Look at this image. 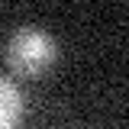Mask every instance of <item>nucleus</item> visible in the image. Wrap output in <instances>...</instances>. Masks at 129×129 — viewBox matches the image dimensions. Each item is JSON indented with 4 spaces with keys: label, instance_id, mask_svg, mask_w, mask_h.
Wrapping results in <instances>:
<instances>
[{
    "label": "nucleus",
    "instance_id": "nucleus-1",
    "mask_svg": "<svg viewBox=\"0 0 129 129\" xmlns=\"http://www.w3.org/2000/svg\"><path fill=\"white\" fill-rule=\"evenodd\" d=\"M55 55H58L55 39L45 29H36V26L16 29L13 39L7 42V64L16 74H26V78H36V74L48 71Z\"/></svg>",
    "mask_w": 129,
    "mask_h": 129
},
{
    "label": "nucleus",
    "instance_id": "nucleus-2",
    "mask_svg": "<svg viewBox=\"0 0 129 129\" xmlns=\"http://www.w3.org/2000/svg\"><path fill=\"white\" fill-rule=\"evenodd\" d=\"M23 123V94L10 78L0 81V129H19Z\"/></svg>",
    "mask_w": 129,
    "mask_h": 129
}]
</instances>
